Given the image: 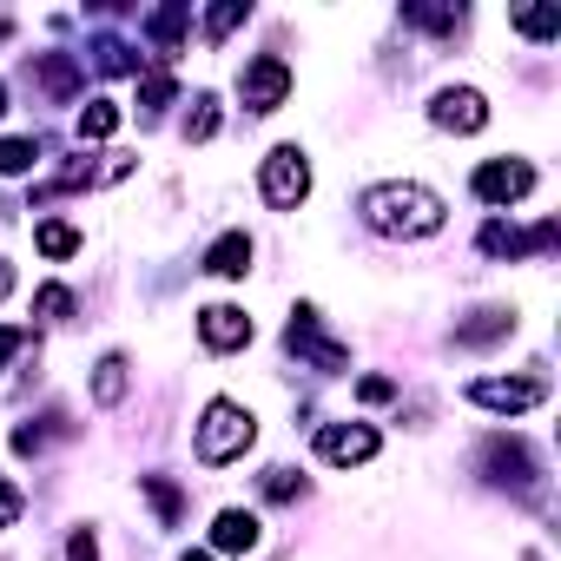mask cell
<instances>
[{
    "label": "cell",
    "mask_w": 561,
    "mask_h": 561,
    "mask_svg": "<svg viewBox=\"0 0 561 561\" xmlns=\"http://www.w3.org/2000/svg\"><path fill=\"white\" fill-rule=\"evenodd\" d=\"M244 14H251L244 0H225V8H211V14H205V34H211V41H225L231 27H244Z\"/></svg>",
    "instance_id": "603a6c76"
},
{
    "label": "cell",
    "mask_w": 561,
    "mask_h": 561,
    "mask_svg": "<svg viewBox=\"0 0 561 561\" xmlns=\"http://www.w3.org/2000/svg\"><path fill=\"white\" fill-rule=\"evenodd\" d=\"M218 133V100H192V119H185V139H211Z\"/></svg>",
    "instance_id": "d4e9b609"
},
{
    "label": "cell",
    "mask_w": 561,
    "mask_h": 561,
    "mask_svg": "<svg viewBox=\"0 0 561 561\" xmlns=\"http://www.w3.org/2000/svg\"><path fill=\"white\" fill-rule=\"evenodd\" d=\"M257 192H264V198H271L277 211H298V205L311 198V159H305L298 146H277V152H264Z\"/></svg>",
    "instance_id": "3957f363"
},
{
    "label": "cell",
    "mask_w": 561,
    "mask_h": 561,
    "mask_svg": "<svg viewBox=\"0 0 561 561\" xmlns=\"http://www.w3.org/2000/svg\"><path fill=\"white\" fill-rule=\"evenodd\" d=\"M264 495H271V502H291V495H305V482H298L291 469H271V476H264Z\"/></svg>",
    "instance_id": "f1b7e54d"
},
{
    "label": "cell",
    "mask_w": 561,
    "mask_h": 561,
    "mask_svg": "<svg viewBox=\"0 0 561 561\" xmlns=\"http://www.w3.org/2000/svg\"><path fill=\"white\" fill-rule=\"evenodd\" d=\"M198 337L211 351H238V344H251V318L238 305H211V311H198Z\"/></svg>",
    "instance_id": "8fae6325"
},
{
    "label": "cell",
    "mask_w": 561,
    "mask_h": 561,
    "mask_svg": "<svg viewBox=\"0 0 561 561\" xmlns=\"http://www.w3.org/2000/svg\"><path fill=\"white\" fill-rule=\"evenodd\" d=\"M126 370H133L126 357H100V370H93V403H100V410H113V403L126 397V383H133Z\"/></svg>",
    "instance_id": "9a60e30c"
},
{
    "label": "cell",
    "mask_w": 561,
    "mask_h": 561,
    "mask_svg": "<svg viewBox=\"0 0 561 561\" xmlns=\"http://www.w3.org/2000/svg\"><path fill=\"white\" fill-rule=\"evenodd\" d=\"M251 443H257V423H251V410H244V403H231V397H218V403L205 410V423H198V462L225 469V462H238Z\"/></svg>",
    "instance_id": "7a4b0ae2"
},
{
    "label": "cell",
    "mask_w": 561,
    "mask_h": 561,
    "mask_svg": "<svg viewBox=\"0 0 561 561\" xmlns=\"http://www.w3.org/2000/svg\"><path fill=\"white\" fill-rule=\"evenodd\" d=\"M34 159H41V146H34V139H0V179H21Z\"/></svg>",
    "instance_id": "ffe728a7"
},
{
    "label": "cell",
    "mask_w": 561,
    "mask_h": 561,
    "mask_svg": "<svg viewBox=\"0 0 561 561\" xmlns=\"http://www.w3.org/2000/svg\"><path fill=\"white\" fill-rule=\"evenodd\" d=\"M41 80H47V93H73L80 87V67L67 54H41Z\"/></svg>",
    "instance_id": "ac0fdd59"
},
{
    "label": "cell",
    "mask_w": 561,
    "mask_h": 561,
    "mask_svg": "<svg viewBox=\"0 0 561 561\" xmlns=\"http://www.w3.org/2000/svg\"><path fill=\"white\" fill-rule=\"evenodd\" d=\"M27 344V331H8V324H0V370H8V357Z\"/></svg>",
    "instance_id": "4dcf8cb0"
},
{
    "label": "cell",
    "mask_w": 561,
    "mask_h": 561,
    "mask_svg": "<svg viewBox=\"0 0 561 561\" xmlns=\"http://www.w3.org/2000/svg\"><path fill=\"white\" fill-rule=\"evenodd\" d=\"M34 244H41L47 257H73V251H80V231L54 218V225H41V231H34Z\"/></svg>",
    "instance_id": "d6986e66"
},
{
    "label": "cell",
    "mask_w": 561,
    "mask_h": 561,
    "mask_svg": "<svg viewBox=\"0 0 561 561\" xmlns=\"http://www.w3.org/2000/svg\"><path fill=\"white\" fill-rule=\"evenodd\" d=\"M205 271H211V277H244V271H251V238H244V231H225V238L205 251Z\"/></svg>",
    "instance_id": "5bb4252c"
},
{
    "label": "cell",
    "mask_w": 561,
    "mask_h": 561,
    "mask_svg": "<svg viewBox=\"0 0 561 561\" xmlns=\"http://www.w3.org/2000/svg\"><path fill=\"white\" fill-rule=\"evenodd\" d=\"M482 469H489V482H508V489H535V449L522 443V436H489L482 443Z\"/></svg>",
    "instance_id": "52a82bcc"
},
{
    "label": "cell",
    "mask_w": 561,
    "mask_h": 561,
    "mask_svg": "<svg viewBox=\"0 0 561 561\" xmlns=\"http://www.w3.org/2000/svg\"><path fill=\"white\" fill-rule=\"evenodd\" d=\"M100 67H106V73H139V54H133L126 41H100Z\"/></svg>",
    "instance_id": "cb8c5ba5"
},
{
    "label": "cell",
    "mask_w": 561,
    "mask_h": 561,
    "mask_svg": "<svg viewBox=\"0 0 561 561\" xmlns=\"http://www.w3.org/2000/svg\"><path fill=\"white\" fill-rule=\"evenodd\" d=\"M515 27H522L528 41H554V34H561V14H554V8H522Z\"/></svg>",
    "instance_id": "44dd1931"
},
{
    "label": "cell",
    "mask_w": 561,
    "mask_h": 561,
    "mask_svg": "<svg viewBox=\"0 0 561 561\" xmlns=\"http://www.w3.org/2000/svg\"><path fill=\"white\" fill-rule=\"evenodd\" d=\"M469 403L502 410V416H522V410L541 403V377H482V383H469Z\"/></svg>",
    "instance_id": "ba28073f"
},
{
    "label": "cell",
    "mask_w": 561,
    "mask_h": 561,
    "mask_svg": "<svg viewBox=\"0 0 561 561\" xmlns=\"http://www.w3.org/2000/svg\"><path fill=\"white\" fill-rule=\"evenodd\" d=\"M139 489L152 495V508H159V522H165V528H172V522L185 515V495H179V489H172L165 476H139Z\"/></svg>",
    "instance_id": "2e32d148"
},
{
    "label": "cell",
    "mask_w": 561,
    "mask_h": 561,
    "mask_svg": "<svg viewBox=\"0 0 561 561\" xmlns=\"http://www.w3.org/2000/svg\"><path fill=\"white\" fill-rule=\"evenodd\" d=\"M430 119H436L443 133H482V126H489V100H482L476 87H443L436 106H430Z\"/></svg>",
    "instance_id": "9c48e42d"
},
{
    "label": "cell",
    "mask_w": 561,
    "mask_h": 561,
    "mask_svg": "<svg viewBox=\"0 0 561 561\" xmlns=\"http://www.w3.org/2000/svg\"><path fill=\"white\" fill-rule=\"evenodd\" d=\"M318 456L337 462V469L370 462V456H377V430H370V423H331V430H318Z\"/></svg>",
    "instance_id": "30bf717a"
},
{
    "label": "cell",
    "mask_w": 561,
    "mask_h": 561,
    "mask_svg": "<svg viewBox=\"0 0 561 561\" xmlns=\"http://www.w3.org/2000/svg\"><path fill=\"white\" fill-rule=\"evenodd\" d=\"M0 113H8V87H0Z\"/></svg>",
    "instance_id": "836d02e7"
},
{
    "label": "cell",
    "mask_w": 561,
    "mask_h": 561,
    "mask_svg": "<svg viewBox=\"0 0 561 561\" xmlns=\"http://www.w3.org/2000/svg\"><path fill=\"white\" fill-rule=\"evenodd\" d=\"M211 548H225V554L257 548V515H251V508H225V515L211 522Z\"/></svg>",
    "instance_id": "4fadbf2b"
},
{
    "label": "cell",
    "mask_w": 561,
    "mask_h": 561,
    "mask_svg": "<svg viewBox=\"0 0 561 561\" xmlns=\"http://www.w3.org/2000/svg\"><path fill=\"white\" fill-rule=\"evenodd\" d=\"M357 390H364V403H383V397H390V377H364Z\"/></svg>",
    "instance_id": "1f68e13d"
},
{
    "label": "cell",
    "mask_w": 561,
    "mask_h": 561,
    "mask_svg": "<svg viewBox=\"0 0 561 561\" xmlns=\"http://www.w3.org/2000/svg\"><path fill=\"white\" fill-rule=\"evenodd\" d=\"M285 93H291V67L277 60V54H257V60L238 73V100H244L251 113H277V106H285Z\"/></svg>",
    "instance_id": "277c9868"
},
{
    "label": "cell",
    "mask_w": 561,
    "mask_h": 561,
    "mask_svg": "<svg viewBox=\"0 0 561 561\" xmlns=\"http://www.w3.org/2000/svg\"><path fill=\"white\" fill-rule=\"evenodd\" d=\"M113 133H119V106L113 100H93L80 113V139H113Z\"/></svg>",
    "instance_id": "e0dca14e"
},
{
    "label": "cell",
    "mask_w": 561,
    "mask_h": 561,
    "mask_svg": "<svg viewBox=\"0 0 561 561\" xmlns=\"http://www.w3.org/2000/svg\"><path fill=\"white\" fill-rule=\"evenodd\" d=\"M285 344H291L305 364H318V370H344V364H351V351H344L337 337H324V324H318V311H311V305H298V311H291Z\"/></svg>",
    "instance_id": "5b68a950"
},
{
    "label": "cell",
    "mask_w": 561,
    "mask_h": 561,
    "mask_svg": "<svg viewBox=\"0 0 561 561\" xmlns=\"http://www.w3.org/2000/svg\"><path fill=\"white\" fill-rule=\"evenodd\" d=\"M515 331V311L508 305H482V311H469L462 324H456V344L462 351H482V344H502Z\"/></svg>",
    "instance_id": "7c38bea8"
},
{
    "label": "cell",
    "mask_w": 561,
    "mask_h": 561,
    "mask_svg": "<svg viewBox=\"0 0 561 561\" xmlns=\"http://www.w3.org/2000/svg\"><path fill=\"white\" fill-rule=\"evenodd\" d=\"M146 34H152V41L172 54V47H179V34H185V8H159V14L146 21Z\"/></svg>",
    "instance_id": "7402d4cb"
},
{
    "label": "cell",
    "mask_w": 561,
    "mask_h": 561,
    "mask_svg": "<svg viewBox=\"0 0 561 561\" xmlns=\"http://www.w3.org/2000/svg\"><path fill=\"white\" fill-rule=\"evenodd\" d=\"M364 225L383 231V238H430V231H443V198L430 185H410V179L370 185L364 192Z\"/></svg>",
    "instance_id": "6da1fadb"
},
{
    "label": "cell",
    "mask_w": 561,
    "mask_h": 561,
    "mask_svg": "<svg viewBox=\"0 0 561 561\" xmlns=\"http://www.w3.org/2000/svg\"><path fill=\"white\" fill-rule=\"evenodd\" d=\"M185 561H211V554H185Z\"/></svg>",
    "instance_id": "e575fe53"
},
{
    "label": "cell",
    "mask_w": 561,
    "mask_h": 561,
    "mask_svg": "<svg viewBox=\"0 0 561 561\" xmlns=\"http://www.w3.org/2000/svg\"><path fill=\"white\" fill-rule=\"evenodd\" d=\"M528 192H535V165L528 159H489V165H476V198L482 205H515Z\"/></svg>",
    "instance_id": "8992f818"
},
{
    "label": "cell",
    "mask_w": 561,
    "mask_h": 561,
    "mask_svg": "<svg viewBox=\"0 0 561 561\" xmlns=\"http://www.w3.org/2000/svg\"><path fill=\"white\" fill-rule=\"evenodd\" d=\"M14 522H21V489L0 482V528H14Z\"/></svg>",
    "instance_id": "f546056e"
},
{
    "label": "cell",
    "mask_w": 561,
    "mask_h": 561,
    "mask_svg": "<svg viewBox=\"0 0 561 561\" xmlns=\"http://www.w3.org/2000/svg\"><path fill=\"white\" fill-rule=\"evenodd\" d=\"M14 291V264H0V298H8Z\"/></svg>",
    "instance_id": "d6a6232c"
},
{
    "label": "cell",
    "mask_w": 561,
    "mask_h": 561,
    "mask_svg": "<svg viewBox=\"0 0 561 561\" xmlns=\"http://www.w3.org/2000/svg\"><path fill=\"white\" fill-rule=\"evenodd\" d=\"M165 100H172V73H146V87H139V106H146V113H159Z\"/></svg>",
    "instance_id": "83f0119b"
},
{
    "label": "cell",
    "mask_w": 561,
    "mask_h": 561,
    "mask_svg": "<svg viewBox=\"0 0 561 561\" xmlns=\"http://www.w3.org/2000/svg\"><path fill=\"white\" fill-rule=\"evenodd\" d=\"M34 311H41V318H47V324H60V318H67V311H73V291H67V285H47V291H41V298H34Z\"/></svg>",
    "instance_id": "484cf974"
},
{
    "label": "cell",
    "mask_w": 561,
    "mask_h": 561,
    "mask_svg": "<svg viewBox=\"0 0 561 561\" xmlns=\"http://www.w3.org/2000/svg\"><path fill=\"white\" fill-rule=\"evenodd\" d=\"M403 21H416V27H436V34H443V27H456V21H462V8H403Z\"/></svg>",
    "instance_id": "4316f807"
}]
</instances>
